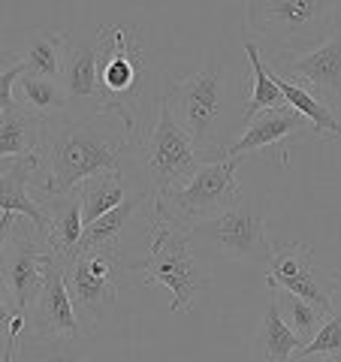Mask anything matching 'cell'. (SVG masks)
<instances>
[{"label":"cell","instance_id":"obj_25","mask_svg":"<svg viewBox=\"0 0 341 362\" xmlns=\"http://www.w3.org/2000/svg\"><path fill=\"white\" fill-rule=\"evenodd\" d=\"M269 293H272V299L278 302V311L284 317V323H287L290 329H293V335L299 338V344L302 347L311 344L317 329H320L323 320H326V311H320L317 305L305 302L299 296H293V293H284V290H269Z\"/></svg>","mask_w":341,"mask_h":362},{"label":"cell","instance_id":"obj_16","mask_svg":"<svg viewBox=\"0 0 341 362\" xmlns=\"http://www.w3.org/2000/svg\"><path fill=\"white\" fill-rule=\"evenodd\" d=\"M37 169H40V157L28 154L9 163L6 173H0V214H18L45 239V233H49L45 211L40 206V199H30L28 194V185Z\"/></svg>","mask_w":341,"mask_h":362},{"label":"cell","instance_id":"obj_24","mask_svg":"<svg viewBox=\"0 0 341 362\" xmlns=\"http://www.w3.org/2000/svg\"><path fill=\"white\" fill-rule=\"evenodd\" d=\"M245 54L248 61H251V70H254V90L251 97H248V106H245V124L257 118L260 112L266 109H281L287 106L284 103V94L275 82V73H272V66H266L263 61V52H260V42L257 40H245Z\"/></svg>","mask_w":341,"mask_h":362},{"label":"cell","instance_id":"obj_13","mask_svg":"<svg viewBox=\"0 0 341 362\" xmlns=\"http://www.w3.org/2000/svg\"><path fill=\"white\" fill-rule=\"evenodd\" d=\"M305 133H314V130L299 112H293L290 106L266 109L245 124V133L224 151V157L242 160V154L263 151V148H281V157H287V148H284V145L290 139H302Z\"/></svg>","mask_w":341,"mask_h":362},{"label":"cell","instance_id":"obj_9","mask_svg":"<svg viewBox=\"0 0 341 362\" xmlns=\"http://www.w3.org/2000/svg\"><path fill=\"white\" fill-rule=\"evenodd\" d=\"M190 239L206 242L226 259H238V263H269L272 254V242L266 235V214L257 199H238L233 209H226L218 218L190 226Z\"/></svg>","mask_w":341,"mask_h":362},{"label":"cell","instance_id":"obj_2","mask_svg":"<svg viewBox=\"0 0 341 362\" xmlns=\"http://www.w3.org/2000/svg\"><path fill=\"white\" fill-rule=\"evenodd\" d=\"M245 25L284 58L308 54L341 30V0H254Z\"/></svg>","mask_w":341,"mask_h":362},{"label":"cell","instance_id":"obj_29","mask_svg":"<svg viewBox=\"0 0 341 362\" xmlns=\"http://www.w3.org/2000/svg\"><path fill=\"white\" fill-rule=\"evenodd\" d=\"M21 76H25V66L21 64H13V66H6V70L0 73V115L18 103L16 100V85H18Z\"/></svg>","mask_w":341,"mask_h":362},{"label":"cell","instance_id":"obj_11","mask_svg":"<svg viewBox=\"0 0 341 362\" xmlns=\"http://www.w3.org/2000/svg\"><path fill=\"white\" fill-rule=\"evenodd\" d=\"M269 290L293 293L320 311H335V275L314 266V247L305 242H275L266 263Z\"/></svg>","mask_w":341,"mask_h":362},{"label":"cell","instance_id":"obj_27","mask_svg":"<svg viewBox=\"0 0 341 362\" xmlns=\"http://www.w3.org/2000/svg\"><path fill=\"white\" fill-rule=\"evenodd\" d=\"M308 356H317V359H338L341 362V311H329L323 326L317 329L314 341L305 344L302 350L293 359H308Z\"/></svg>","mask_w":341,"mask_h":362},{"label":"cell","instance_id":"obj_31","mask_svg":"<svg viewBox=\"0 0 341 362\" xmlns=\"http://www.w3.org/2000/svg\"><path fill=\"white\" fill-rule=\"evenodd\" d=\"M16 223H18V214H0V257L6 251V242L16 230Z\"/></svg>","mask_w":341,"mask_h":362},{"label":"cell","instance_id":"obj_19","mask_svg":"<svg viewBox=\"0 0 341 362\" xmlns=\"http://www.w3.org/2000/svg\"><path fill=\"white\" fill-rule=\"evenodd\" d=\"M64 42H67V30L33 28L30 33H25V42L16 52V64L25 66V76L61 78Z\"/></svg>","mask_w":341,"mask_h":362},{"label":"cell","instance_id":"obj_1","mask_svg":"<svg viewBox=\"0 0 341 362\" xmlns=\"http://www.w3.org/2000/svg\"><path fill=\"white\" fill-rule=\"evenodd\" d=\"M106 118V112H94L88 118L58 115L42 121L37 157L49 169V178L40 185L42 197L73 194L82 181L121 169V157L133 139L124 124L109 130Z\"/></svg>","mask_w":341,"mask_h":362},{"label":"cell","instance_id":"obj_21","mask_svg":"<svg viewBox=\"0 0 341 362\" xmlns=\"http://www.w3.org/2000/svg\"><path fill=\"white\" fill-rule=\"evenodd\" d=\"M79 199H82V221L85 226L100 221L103 214H109L112 209H118L124 199H127V178H124V169L115 173H100L94 178H88L79 185Z\"/></svg>","mask_w":341,"mask_h":362},{"label":"cell","instance_id":"obj_26","mask_svg":"<svg viewBox=\"0 0 341 362\" xmlns=\"http://www.w3.org/2000/svg\"><path fill=\"white\" fill-rule=\"evenodd\" d=\"M299 347H302L299 338L284 323L278 302L269 299V311L263 317V356L269 362H293V356L299 354Z\"/></svg>","mask_w":341,"mask_h":362},{"label":"cell","instance_id":"obj_18","mask_svg":"<svg viewBox=\"0 0 341 362\" xmlns=\"http://www.w3.org/2000/svg\"><path fill=\"white\" fill-rule=\"evenodd\" d=\"M272 73H275V82H278L281 94H284V103H287L293 112H299V115L311 124V130H314L317 139L338 142L341 139V121L335 118L333 106L323 103V100L317 97L311 88H305L302 82H296V78L281 76L278 70H272Z\"/></svg>","mask_w":341,"mask_h":362},{"label":"cell","instance_id":"obj_33","mask_svg":"<svg viewBox=\"0 0 341 362\" xmlns=\"http://www.w3.org/2000/svg\"><path fill=\"white\" fill-rule=\"evenodd\" d=\"M335 284H338V290H341V275H335Z\"/></svg>","mask_w":341,"mask_h":362},{"label":"cell","instance_id":"obj_20","mask_svg":"<svg viewBox=\"0 0 341 362\" xmlns=\"http://www.w3.org/2000/svg\"><path fill=\"white\" fill-rule=\"evenodd\" d=\"M40 130H42V121L33 115V112H28L21 103L6 109L4 115H0V166L6 160L13 163L18 157L37 154Z\"/></svg>","mask_w":341,"mask_h":362},{"label":"cell","instance_id":"obj_30","mask_svg":"<svg viewBox=\"0 0 341 362\" xmlns=\"http://www.w3.org/2000/svg\"><path fill=\"white\" fill-rule=\"evenodd\" d=\"M9 302H13V299H9V293H6V287H4V281H0V329H4V332H6L9 320H13V317L18 314Z\"/></svg>","mask_w":341,"mask_h":362},{"label":"cell","instance_id":"obj_22","mask_svg":"<svg viewBox=\"0 0 341 362\" xmlns=\"http://www.w3.org/2000/svg\"><path fill=\"white\" fill-rule=\"evenodd\" d=\"M142 202H145V194H133V197L124 199L118 209H112V211L103 214L100 221L88 223L85 233H82V239H79L76 254L100 251V247H115V242L124 235V230L130 226V221L136 218V214H139ZM76 254H73V257H76ZM67 263H70V259H67Z\"/></svg>","mask_w":341,"mask_h":362},{"label":"cell","instance_id":"obj_14","mask_svg":"<svg viewBox=\"0 0 341 362\" xmlns=\"http://www.w3.org/2000/svg\"><path fill=\"white\" fill-rule=\"evenodd\" d=\"M281 70L293 73V78L311 88L323 103L335 106L341 100V30H335L320 49L296 54V58H284Z\"/></svg>","mask_w":341,"mask_h":362},{"label":"cell","instance_id":"obj_12","mask_svg":"<svg viewBox=\"0 0 341 362\" xmlns=\"http://www.w3.org/2000/svg\"><path fill=\"white\" fill-rule=\"evenodd\" d=\"M28 335L42 338V341H64V344H70L79 335H85L82 323H79V317H76L73 299L64 284L61 259L52 266L37 302H33L28 311Z\"/></svg>","mask_w":341,"mask_h":362},{"label":"cell","instance_id":"obj_7","mask_svg":"<svg viewBox=\"0 0 341 362\" xmlns=\"http://www.w3.org/2000/svg\"><path fill=\"white\" fill-rule=\"evenodd\" d=\"M238 163L242 160H236V157L202 163L181 187L169 190L163 197H154V211H163L166 218L178 221L187 230L218 218L238 202Z\"/></svg>","mask_w":341,"mask_h":362},{"label":"cell","instance_id":"obj_4","mask_svg":"<svg viewBox=\"0 0 341 362\" xmlns=\"http://www.w3.org/2000/svg\"><path fill=\"white\" fill-rule=\"evenodd\" d=\"M100 54H97V88H100V112L118 118L136 142V106L142 100V76L145 61L136 40L133 25L100 28Z\"/></svg>","mask_w":341,"mask_h":362},{"label":"cell","instance_id":"obj_15","mask_svg":"<svg viewBox=\"0 0 341 362\" xmlns=\"http://www.w3.org/2000/svg\"><path fill=\"white\" fill-rule=\"evenodd\" d=\"M97 37H73L67 33L64 42V66H61V85L67 100L73 103H91L100 112V88H97Z\"/></svg>","mask_w":341,"mask_h":362},{"label":"cell","instance_id":"obj_28","mask_svg":"<svg viewBox=\"0 0 341 362\" xmlns=\"http://www.w3.org/2000/svg\"><path fill=\"white\" fill-rule=\"evenodd\" d=\"M16 362H91V359L73 354L70 344H64V341H42V338L28 335V341L18 344Z\"/></svg>","mask_w":341,"mask_h":362},{"label":"cell","instance_id":"obj_6","mask_svg":"<svg viewBox=\"0 0 341 362\" xmlns=\"http://www.w3.org/2000/svg\"><path fill=\"white\" fill-rule=\"evenodd\" d=\"M202 163H209L206 154L181 130V124L175 121L173 109L166 103V97L161 94L157 97V121L151 133L145 136L142 154H139V169L145 181L151 185L154 197H163L169 190L181 187Z\"/></svg>","mask_w":341,"mask_h":362},{"label":"cell","instance_id":"obj_3","mask_svg":"<svg viewBox=\"0 0 341 362\" xmlns=\"http://www.w3.org/2000/svg\"><path fill=\"white\" fill-rule=\"evenodd\" d=\"M190 242L193 239L187 226L166 218L163 211H154L145 257L130 266L133 272H139L145 284H163L169 290V296H173L169 311L173 314H187L197 293L209 287V272L193 254Z\"/></svg>","mask_w":341,"mask_h":362},{"label":"cell","instance_id":"obj_23","mask_svg":"<svg viewBox=\"0 0 341 362\" xmlns=\"http://www.w3.org/2000/svg\"><path fill=\"white\" fill-rule=\"evenodd\" d=\"M16 97L18 103L28 112H33L40 121L67 115V106L70 100L64 94L61 78H40V76H21L16 85Z\"/></svg>","mask_w":341,"mask_h":362},{"label":"cell","instance_id":"obj_17","mask_svg":"<svg viewBox=\"0 0 341 362\" xmlns=\"http://www.w3.org/2000/svg\"><path fill=\"white\" fill-rule=\"evenodd\" d=\"M40 206L45 211V221H49V233H45V242L54 251V257L67 263L73 259L79 239L85 233V221H82V199L73 190V194L64 197H42Z\"/></svg>","mask_w":341,"mask_h":362},{"label":"cell","instance_id":"obj_10","mask_svg":"<svg viewBox=\"0 0 341 362\" xmlns=\"http://www.w3.org/2000/svg\"><path fill=\"white\" fill-rule=\"evenodd\" d=\"M54 263H58V257H54L49 242L33 226L28 233V221L18 218L16 230L6 242V251L0 257V281H4V287L18 314L28 317L30 305L37 302Z\"/></svg>","mask_w":341,"mask_h":362},{"label":"cell","instance_id":"obj_5","mask_svg":"<svg viewBox=\"0 0 341 362\" xmlns=\"http://www.w3.org/2000/svg\"><path fill=\"white\" fill-rule=\"evenodd\" d=\"M163 97L175 121L181 124V130L197 142L206 160H226V148L218 142V124L224 109V64L209 54L200 73L187 78H166Z\"/></svg>","mask_w":341,"mask_h":362},{"label":"cell","instance_id":"obj_32","mask_svg":"<svg viewBox=\"0 0 341 362\" xmlns=\"http://www.w3.org/2000/svg\"><path fill=\"white\" fill-rule=\"evenodd\" d=\"M293 362H338V359H317V356H308V359H293Z\"/></svg>","mask_w":341,"mask_h":362},{"label":"cell","instance_id":"obj_8","mask_svg":"<svg viewBox=\"0 0 341 362\" xmlns=\"http://www.w3.org/2000/svg\"><path fill=\"white\" fill-rule=\"evenodd\" d=\"M118 257L115 247H100V251L76 254L70 263H64V284L73 299L76 317L82 323V332H94L100 320L109 314L121 293L118 281Z\"/></svg>","mask_w":341,"mask_h":362},{"label":"cell","instance_id":"obj_34","mask_svg":"<svg viewBox=\"0 0 341 362\" xmlns=\"http://www.w3.org/2000/svg\"><path fill=\"white\" fill-rule=\"evenodd\" d=\"M4 335H6V332H4V329H0V338H4Z\"/></svg>","mask_w":341,"mask_h":362}]
</instances>
